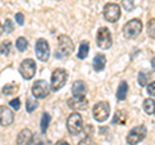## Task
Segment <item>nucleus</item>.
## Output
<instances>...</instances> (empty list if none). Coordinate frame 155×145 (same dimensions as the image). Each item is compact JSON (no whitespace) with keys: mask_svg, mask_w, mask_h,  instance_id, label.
I'll return each mask as SVG.
<instances>
[{"mask_svg":"<svg viewBox=\"0 0 155 145\" xmlns=\"http://www.w3.org/2000/svg\"><path fill=\"white\" fill-rule=\"evenodd\" d=\"M17 90H18V85H16V84H8V85L4 86L2 91H3L4 95H11L13 93H16Z\"/></svg>","mask_w":155,"mask_h":145,"instance_id":"24","label":"nucleus"},{"mask_svg":"<svg viewBox=\"0 0 155 145\" xmlns=\"http://www.w3.org/2000/svg\"><path fill=\"white\" fill-rule=\"evenodd\" d=\"M13 31V22L11 19H5L3 25V32H7V33H11Z\"/></svg>","mask_w":155,"mask_h":145,"instance_id":"29","label":"nucleus"},{"mask_svg":"<svg viewBox=\"0 0 155 145\" xmlns=\"http://www.w3.org/2000/svg\"><path fill=\"white\" fill-rule=\"evenodd\" d=\"M96 42H97V46L102 50L109 49V48L113 45V37H111V32H110L109 28H106V27L98 28Z\"/></svg>","mask_w":155,"mask_h":145,"instance_id":"4","label":"nucleus"},{"mask_svg":"<svg viewBox=\"0 0 155 145\" xmlns=\"http://www.w3.org/2000/svg\"><path fill=\"white\" fill-rule=\"evenodd\" d=\"M142 31V22L138 18H133L123 27V35L125 39H134Z\"/></svg>","mask_w":155,"mask_h":145,"instance_id":"2","label":"nucleus"},{"mask_svg":"<svg viewBox=\"0 0 155 145\" xmlns=\"http://www.w3.org/2000/svg\"><path fill=\"white\" fill-rule=\"evenodd\" d=\"M127 93H128V84L125 81H122L119 84L118 91H116V98H118V100H124L127 98Z\"/></svg>","mask_w":155,"mask_h":145,"instance_id":"18","label":"nucleus"},{"mask_svg":"<svg viewBox=\"0 0 155 145\" xmlns=\"http://www.w3.org/2000/svg\"><path fill=\"white\" fill-rule=\"evenodd\" d=\"M143 109L147 114L155 116V101L153 99H145L143 100Z\"/></svg>","mask_w":155,"mask_h":145,"instance_id":"20","label":"nucleus"},{"mask_svg":"<svg viewBox=\"0 0 155 145\" xmlns=\"http://www.w3.org/2000/svg\"><path fill=\"white\" fill-rule=\"evenodd\" d=\"M151 79V75L147 73V72H140L138 73V85L140 86H146L149 80Z\"/></svg>","mask_w":155,"mask_h":145,"instance_id":"22","label":"nucleus"},{"mask_svg":"<svg viewBox=\"0 0 155 145\" xmlns=\"http://www.w3.org/2000/svg\"><path fill=\"white\" fill-rule=\"evenodd\" d=\"M127 118H128L127 112L123 110V109H118L115 112L114 117H113V123L114 125H125V122H127Z\"/></svg>","mask_w":155,"mask_h":145,"instance_id":"17","label":"nucleus"},{"mask_svg":"<svg viewBox=\"0 0 155 145\" xmlns=\"http://www.w3.org/2000/svg\"><path fill=\"white\" fill-rule=\"evenodd\" d=\"M151 67H153V71L155 72V57L153 58V60H151Z\"/></svg>","mask_w":155,"mask_h":145,"instance_id":"35","label":"nucleus"},{"mask_svg":"<svg viewBox=\"0 0 155 145\" xmlns=\"http://www.w3.org/2000/svg\"><path fill=\"white\" fill-rule=\"evenodd\" d=\"M89 53V42L88 41H81L79 46V51H78V58L79 59H85Z\"/></svg>","mask_w":155,"mask_h":145,"instance_id":"19","label":"nucleus"},{"mask_svg":"<svg viewBox=\"0 0 155 145\" xmlns=\"http://www.w3.org/2000/svg\"><path fill=\"white\" fill-rule=\"evenodd\" d=\"M67 105L74 110H83L88 107V100L85 98H76V96H74V98H70L67 100Z\"/></svg>","mask_w":155,"mask_h":145,"instance_id":"13","label":"nucleus"},{"mask_svg":"<svg viewBox=\"0 0 155 145\" xmlns=\"http://www.w3.org/2000/svg\"><path fill=\"white\" fill-rule=\"evenodd\" d=\"M49 122H51V116L48 114L47 112H44V113H43V116H41V121H40L41 134L47 132V128H48V126H49Z\"/></svg>","mask_w":155,"mask_h":145,"instance_id":"21","label":"nucleus"},{"mask_svg":"<svg viewBox=\"0 0 155 145\" xmlns=\"http://www.w3.org/2000/svg\"><path fill=\"white\" fill-rule=\"evenodd\" d=\"M36 108H38V101H36V100L28 99V100L26 101V110H27L28 113H32Z\"/></svg>","mask_w":155,"mask_h":145,"instance_id":"26","label":"nucleus"},{"mask_svg":"<svg viewBox=\"0 0 155 145\" xmlns=\"http://www.w3.org/2000/svg\"><path fill=\"white\" fill-rule=\"evenodd\" d=\"M71 93H72L74 96H76V98H84L85 94H87L85 82L81 81V80L75 81L74 84H72V86H71Z\"/></svg>","mask_w":155,"mask_h":145,"instance_id":"14","label":"nucleus"},{"mask_svg":"<svg viewBox=\"0 0 155 145\" xmlns=\"http://www.w3.org/2000/svg\"><path fill=\"white\" fill-rule=\"evenodd\" d=\"M57 49L54 53V57L58 59H64V58L71 55V53L74 51V42L72 40L66 36V35H60L57 40Z\"/></svg>","mask_w":155,"mask_h":145,"instance_id":"1","label":"nucleus"},{"mask_svg":"<svg viewBox=\"0 0 155 145\" xmlns=\"http://www.w3.org/2000/svg\"><path fill=\"white\" fill-rule=\"evenodd\" d=\"M11 46H12L11 41H8V40L3 41L2 42V54L3 55H8L9 51H11Z\"/></svg>","mask_w":155,"mask_h":145,"instance_id":"27","label":"nucleus"},{"mask_svg":"<svg viewBox=\"0 0 155 145\" xmlns=\"http://www.w3.org/2000/svg\"><path fill=\"white\" fill-rule=\"evenodd\" d=\"M54 145H70L67 141H65V140H60V141H57Z\"/></svg>","mask_w":155,"mask_h":145,"instance_id":"34","label":"nucleus"},{"mask_svg":"<svg viewBox=\"0 0 155 145\" xmlns=\"http://www.w3.org/2000/svg\"><path fill=\"white\" fill-rule=\"evenodd\" d=\"M106 66V57L104 54H97L93 58V69L96 72H101Z\"/></svg>","mask_w":155,"mask_h":145,"instance_id":"16","label":"nucleus"},{"mask_svg":"<svg viewBox=\"0 0 155 145\" xmlns=\"http://www.w3.org/2000/svg\"><path fill=\"white\" fill-rule=\"evenodd\" d=\"M122 4L127 12H132L134 9V0H123Z\"/></svg>","mask_w":155,"mask_h":145,"instance_id":"28","label":"nucleus"},{"mask_svg":"<svg viewBox=\"0 0 155 145\" xmlns=\"http://www.w3.org/2000/svg\"><path fill=\"white\" fill-rule=\"evenodd\" d=\"M27 46H28V42L25 37H18L17 39V41H16V48H17V50L18 51H21L23 53L26 49H27Z\"/></svg>","mask_w":155,"mask_h":145,"instance_id":"23","label":"nucleus"},{"mask_svg":"<svg viewBox=\"0 0 155 145\" xmlns=\"http://www.w3.org/2000/svg\"><path fill=\"white\" fill-rule=\"evenodd\" d=\"M14 114L9 108L2 105L0 107V121H2V126H9L11 123H13Z\"/></svg>","mask_w":155,"mask_h":145,"instance_id":"15","label":"nucleus"},{"mask_svg":"<svg viewBox=\"0 0 155 145\" xmlns=\"http://www.w3.org/2000/svg\"><path fill=\"white\" fill-rule=\"evenodd\" d=\"M16 22L18 23L19 26H23V23H25V17H23L22 13H17L16 14Z\"/></svg>","mask_w":155,"mask_h":145,"instance_id":"32","label":"nucleus"},{"mask_svg":"<svg viewBox=\"0 0 155 145\" xmlns=\"http://www.w3.org/2000/svg\"><path fill=\"white\" fill-rule=\"evenodd\" d=\"M35 54L36 58L40 62H48L51 55V50H49V44L44 39H39L35 44Z\"/></svg>","mask_w":155,"mask_h":145,"instance_id":"8","label":"nucleus"},{"mask_svg":"<svg viewBox=\"0 0 155 145\" xmlns=\"http://www.w3.org/2000/svg\"><path fill=\"white\" fill-rule=\"evenodd\" d=\"M36 64L32 59H25L19 66V73L25 80H31L35 76Z\"/></svg>","mask_w":155,"mask_h":145,"instance_id":"10","label":"nucleus"},{"mask_svg":"<svg viewBox=\"0 0 155 145\" xmlns=\"http://www.w3.org/2000/svg\"><path fill=\"white\" fill-rule=\"evenodd\" d=\"M52 88H49V85H48V82L44 81V80H39L36 81L35 84L32 85V95L35 96L36 99H44L45 96L49 94V90Z\"/></svg>","mask_w":155,"mask_h":145,"instance_id":"11","label":"nucleus"},{"mask_svg":"<svg viewBox=\"0 0 155 145\" xmlns=\"http://www.w3.org/2000/svg\"><path fill=\"white\" fill-rule=\"evenodd\" d=\"M67 77H69V75H67L66 69L56 68L54 71H53L52 79H51V88H52V90L53 91H58L60 89L64 88L66 81H67Z\"/></svg>","mask_w":155,"mask_h":145,"instance_id":"3","label":"nucleus"},{"mask_svg":"<svg viewBox=\"0 0 155 145\" xmlns=\"http://www.w3.org/2000/svg\"><path fill=\"white\" fill-rule=\"evenodd\" d=\"M146 127L143 125H140V126H136L129 131V134L127 135V143L129 145H137L140 141H142L146 136Z\"/></svg>","mask_w":155,"mask_h":145,"instance_id":"6","label":"nucleus"},{"mask_svg":"<svg viewBox=\"0 0 155 145\" xmlns=\"http://www.w3.org/2000/svg\"><path fill=\"white\" fill-rule=\"evenodd\" d=\"M34 140V134L31 132V130L23 128L19 131L17 136V144L18 145H31Z\"/></svg>","mask_w":155,"mask_h":145,"instance_id":"12","label":"nucleus"},{"mask_svg":"<svg viewBox=\"0 0 155 145\" xmlns=\"http://www.w3.org/2000/svg\"><path fill=\"white\" fill-rule=\"evenodd\" d=\"M11 107L14 109V110H18L19 108H21V101H19V99L18 98H16V99H13V100H11Z\"/></svg>","mask_w":155,"mask_h":145,"instance_id":"31","label":"nucleus"},{"mask_svg":"<svg viewBox=\"0 0 155 145\" xmlns=\"http://www.w3.org/2000/svg\"><path fill=\"white\" fill-rule=\"evenodd\" d=\"M78 145H97V144H96V141H94V140L92 139V137L87 136V137H84L83 140H80Z\"/></svg>","mask_w":155,"mask_h":145,"instance_id":"30","label":"nucleus"},{"mask_svg":"<svg viewBox=\"0 0 155 145\" xmlns=\"http://www.w3.org/2000/svg\"><path fill=\"white\" fill-rule=\"evenodd\" d=\"M110 105L106 101H100L93 107V117L97 122H104L109 118Z\"/></svg>","mask_w":155,"mask_h":145,"instance_id":"9","label":"nucleus"},{"mask_svg":"<svg viewBox=\"0 0 155 145\" xmlns=\"http://www.w3.org/2000/svg\"><path fill=\"white\" fill-rule=\"evenodd\" d=\"M147 33L150 37L155 40V18H151L147 22Z\"/></svg>","mask_w":155,"mask_h":145,"instance_id":"25","label":"nucleus"},{"mask_svg":"<svg viewBox=\"0 0 155 145\" xmlns=\"http://www.w3.org/2000/svg\"><path fill=\"white\" fill-rule=\"evenodd\" d=\"M147 93H149V95L155 96V82H151V84L147 86Z\"/></svg>","mask_w":155,"mask_h":145,"instance_id":"33","label":"nucleus"},{"mask_svg":"<svg viewBox=\"0 0 155 145\" xmlns=\"http://www.w3.org/2000/svg\"><path fill=\"white\" fill-rule=\"evenodd\" d=\"M67 130L71 135H79L83 130V118L79 113H71L67 118Z\"/></svg>","mask_w":155,"mask_h":145,"instance_id":"5","label":"nucleus"},{"mask_svg":"<svg viewBox=\"0 0 155 145\" xmlns=\"http://www.w3.org/2000/svg\"><path fill=\"white\" fill-rule=\"evenodd\" d=\"M120 16H122V11L120 7L115 3H109L104 7V17L107 22L114 23L116 21H119Z\"/></svg>","mask_w":155,"mask_h":145,"instance_id":"7","label":"nucleus"}]
</instances>
